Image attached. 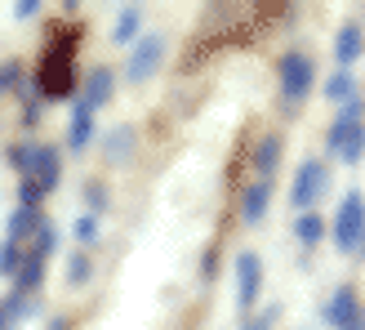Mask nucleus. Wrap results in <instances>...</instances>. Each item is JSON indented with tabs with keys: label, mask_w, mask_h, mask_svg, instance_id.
<instances>
[{
	"label": "nucleus",
	"mask_w": 365,
	"mask_h": 330,
	"mask_svg": "<svg viewBox=\"0 0 365 330\" xmlns=\"http://www.w3.org/2000/svg\"><path fill=\"white\" fill-rule=\"evenodd\" d=\"M71 232H76L81 250H85V246H94V241H98V214H89V210H85L76 224H71Z\"/></svg>",
	"instance_id": "23"
},
{
	"label": "nucleus",
	"mask_w": 365,
	"mask_h": 330,
	"mask_svg": "<svg viewBox=\"0 0 365 330\" xmlns=\"http://www.w3.org/2000/svg\"><path fill=\"white\" fill-rule=\"evenodd\" d=\"M348 330H365V317H361V321H356V326H348Z\"/></svg>",
	"instance_id": "35"
},
{
	"label": "nucleus",
	"mask_w": 365,
	"mask_h": 330,
	"mask_svg": "<svg viewBox=\"0 0 365 330\" xmlns=\"http://www.w3.org/2000/svg\"><path fill=\"white\" fill-rule=\"evenodd\" d=\"M41 210H23V206H18V210H9V219H5V241H23V236H31L36 228H41Z\"/></svg>",
	"instance_id": "17"
},
{
	"label": "nucleus",
	"mask_w": 365,
	"mask_h": 330,
	"mask_svg": "<svg viewBox=\"0 0 365 330\" xmlns=\"http://www.w3.org/2000/svg\"><path fill=\"white\" fill-rule=\"evenodd\" d=\"M89 277H94V259H89L85 250L71 254V264H67V286H85Z\"/></svg>",
	"instance_id": "21"
},
{
	"label": "nucleus",
	"mask_w": 365,
	"mask_h": 330,
	"mask_svg": "<svg viewBox=\"0 0 365 330\" xmlns=\"http://www.w3.org/2000/svg\"><path fill=\"white\" fill-rule=\"evenodd\" d=\"M277 313H281V308H277V304H272V308H267V313H263V317H250V321H245L241 330H272V321H277Z\"/></svg>",
	"instance_id": "27"
},
{
	"label": "nucleus",
	"mask_w": 365,
	"mask_h": 330,
	"mask_svg": "<svg viewBox=\"0 0 365 330\" xmlns=\"http://www.w3.org/2000/svg\"><path fill=\"white\" fill-rule=\"evenodd\" d=\"M138 27H143V9L138 5H125L120 18H116V27H112V41L116 45H130L134 36H138Z\"/></svg>",
	"instance_id": "19"
},
{
	"label": "nucleus",
	"mask_w": 365,
	"mask_h": 330,
	"mask_svg": "<svg viewBox=\"0 0 365 330\" xmlns=\"http://www.w3.org/2000/svg\"><path fill=\"white\" fill-rule=\"evenodd\" d=\"M361 224H365V196H361V192H348V196L339 201L334 224H330V236H334V246H339L343 254H352V250H356Z\"/></svg>",
	"instance_id": "4"
},
{
	"label": "nucleus",
	"mask_w": 365,
	"mask_h": 330,
	"mask_svg": "<svg viewBox=\"0 0 365 330\" xmlns=\"http://www.w3.org/2000/svg\"><path fill=\"white\" fill-rule=\"evenodd\" d=\"M18 268H23V250L14 241H0V277H14Z\"/></svg>",
	"instance_id": "24"
},
{
	"label": "nucleus",
	"mask_w": 365,
	"mask_h": 330,
	"mask_svg": "<svg viewBox=\"0 0 365 330\" xmlns=\"http://www.w3.org/2000/svg\"><path fill=\"white\" fill-rule=\"evenodd\" d=\"M112 89H116V71H112V67H94V71L85 76V99H81V107L98 112V107L112 99Z\"/></svg>",
	"instance_id": "12"
},
{
	"label": "nucleus",
	"mask_w": 365,
	"mask_h": 330,
	"mask_svg": "<svg viewBox=\"0 0 365 330\" xmlns=\"http://www.w3.org/2000/svg\"><path fill=\"white\" fill-rule=\"evenodd\" d=\"M23 121H27V125H36V121H41V103H36V99L23 107Z\"/></svg>",
	"instance_id": "32"
},
{
	"label": "nucleus",
	"mask_w": 365,
	"mask_h": 330,
	"mask_svg": "<svg viewBox=\"0 0 365 330\" xmlns=\"http://www.w3.org/2000/svg\"><path fill=\"white\" fill-rule=\"evenodd\" d=\"M277 71H281V99H285L289 112H294V107L312 94L317 63H312V54H303V49H285L281 63H277Z\"/></svg>",
	"instance_id": "2"
},
{
	"label": "nucleus",
	"mask_w": 365,
	"mask_h": 330,
	"mask_svg": "<svg viewBox=\"0 0 365 330\" xmlns=\"http://www.w3.org/2000/svg\"><path fill=\"white\" fill-rule=\"evenodd\" d=\"M259 290H263V259H259V250H241L236 254V304L254 308Z\"/></svg>",
	"instance_id": "8"
},
{
	"label": "nucleus",
	"mask_w": 365,
	"mask_h": 330,
	"mask_svg": "<svg viewBox=\"0 0 365 330\" xmlns=\"http://www.w3.org/2000/svg\"><path fill=\"white\" fill-rule=\"evenodd\" d=\"M160 63H165V36H160V31H148V36H138L125 76H130L134 85H143L148 76H156V71H160Z\"/></svg>",
	"instance_id": "6"
},
{
	"label": "nucleus",
	"mask_w": 365,
	"mask_h": 330,
	"mask_svg": "<svg viewBox=\"0 0 365 330\" xmlns=\"http://www.w3.org/2000/svg\"><path fill=\"white\" fill-rule=\"evenodd\" d=\"M76 49H81V27L63 18L49 27V41L36 63V94L41 99H67L76 89Z\"/></svg>",
	"instance_id": "1"
},
{
	"label": "nucleus",
	"mask_w": 365,
	"mask_h": 330,
	"mask_svg": "<svg viewBox=\"0 0 365 330\" xmlns=\"http://www.w3.org/2000/svg\"><path fill=\"white\" fill-rule=\"evenodd\" d=\"M0 89H23V67L18 63H0Z\"/></svg>",
	"instance_id": "26"
},
{
	"label": "nucleus",
	"mask_w": 365,
	"mask_h": 330,
	"mask_svg": "<svg viewBox=\"0 0 365 330\" xmlns=\"http://www.w3.org/2000/svg\"><path fill=\"white\" fill-rule=\"evenodd\" d=\"M294 236H299L303 246H317L321 236H325V219H321L317 210H307V214H299V219H294Z\"/></svg>",
	"instance_id": "20"
},
{
	"label": "nucleus",
	"mask_w": 365,
	"mask_h": 330,
	"mask_svg": "<svg viewBox=\"0 0 365 330\" xmlns=\"http://www.w3.org/2000/svg\"><path fill=\"white\" fill-rule=\"evenodd\" d=\"M58 174H63V161L49 143H31L27 148V165H23V183H31L41 196H49L58 188Z\"/></svg>",
	"instance_id": "3"
},
{
	"label": "nucleus",
	"mask_w": 365,
	"mask_h": 330,
	"mask_svg": "<svg viewBox=\"0 0 365 330\" xmlns=\"http://www.w3.org/2000/svg\"><path fill=\"white\" fill-rule=\"evenodd\" d=\"M272 206V183L267 179H250L241 192V224H263Z\"/></svg>",
	"instance_id": "10"
},
{
	"label": "nucleus",
	"mask_w": 365,
	"mask_h": 330,
	"mask_svg": "<svg viewBox=\"0 0 365 330\" xmlns=\"http://www.w3.org/2000/svg\"><path fill=\"white\" fill-rule=\"evenodd\" d=\"M89 143H94V112L76 103V112H71V125H67V148L81 156Z\"/></svg>",
	"instance_id": "16"
},
{
	"label": "nucleus",
	"mask_w": 365,
	"mask_h": 330,
	"mask_svg": "<svg viewBox=\"0 0 365 330\" xmlns=\"http://www.w3.org/2000/svg\"><path fill=\"white\" fill-rule=\"evenodd\" d=\"M45 264L49 259H41V254H23V268L14 272V299H27L31 290L45 281Z\"/></svg>",
	"instance_id": "15"
},
{
	"label": "nucleus",
	"mask_w": 365,
	"mask_h": 330,
	"mask_svg": "<svg viewBox=\"0 0 365 330\" xmlns=\"http://www.w3.org/2000/svg\"><path fill=\"white\" fill-rule=\"evenodd\" d=\"M36 9H41V0H18V9H14V14H18V18H31Z\"/></svg>",
	"instance_id": "31"
},
{
	"label": "nucleus",
	"mask_w": 365,
	"mask_h": 330,
	"mask_svg": "<svg viewBox=\"0 0 365 330\" xmlns=\"http://www.w3.org/2000/svg\"><path fill=\"white\" fill-rule=\"evenodd\" d=\"M281 134H263L259 139V148H254V179H267L272 183V174H277V165H281Z\"/></svg>",
	"instance_id": "14"
},
{
	"label": "nucleus",
	"mask_w": 365,
	"mask_h": 330,
	"mask_svg": "<svg viewBox=\"0 0 365 330\" xmlns=\"http://www.w3.org/2000/svg\"><path fill=\"white\" fill-rule=\"evenodd\" d=\"M321 317H325V326H334V330H348V326H356L365 313H361V299H356V290L352 286H339L330 299H325V308H321Z\"/></svg>",
	"instance_id": "9"
},
{
	"label": "nucleus",
	"mask_w": 365,
	"mask_h": 330,
	"mask_svg": "<svg viewBox=\"0 0 365 330\" xmlns=\"http://www.w3.org/2000/svg\"><path fill=\"white\" fill-rule=\"evenodd\" d=\"M85 201H89V214L107 210V188H103L98 179H89V183H85Z\"/></svg>",
	"instance_id": "25"
},
{
	"label": "nucleus",
	"mask_w": 365,
	"mask_h": 330,
	"mask_svg": "<svg viewBox=\"0 0 365 330\" xmlns=\"http://www.w3.org/2000/svg\"><path fill=\"white\" fill-rule=\"evenodd\" d=\"M348 99H356V76H352V71H334V76L330 81H325V103H348Z\"/></svg>",
	"instance_id": "18"
},
{
	"label": "nucleus",
	"mask_w": 365,
	"mask_h": 330,
	"mask_svg": "<svg viewBox=\"0 0 365 330\" xmlns=\"http://www.w3.org/2000/svg\"><path fill=\"white\" fill-rule=\"evenodd\" d=\"M18 313H23V299H14V304H0V330H9Z\"/></svg>",
	"instance_id": "28"
},
{
	"label": "nucleus",
	"mask_w": 365,
	"mask_h": 330,
	"mask_svg": "<svg viewBox=\"0 0 365 330\" xmlns=\"http://www.w3.org/2000/svg\"><path fill=\"white\" fill-rule=\"evenodd\" d=\"M27 148H31V143H14V148H9V165L18 174H23V165H27Z\"/></svg>",
	"instance_id": "29"
},
{
	"label": "nucleus",
	"mask_w": 365,
	"mask_h": 330,
	"mask_svg": "<svg viewBox=\"0 0 365 330\" xmlns=\"http://www.w3.org/2000/svg\"><path fill=\"white\" fill-rule=\"evenodd\" d=\"M214 272H218V250H205V259H200V277H214Z\"/></svg>",
	"instance_id": "30"
},
{
	"label": "nucleus",
	"mask_w": 365,
	"mask_h": 330,
	"mask_svg": "<svg viewBox=\"0 0 365 330\" xmlns=\"http://www.w3.org/2000/svg\"><path fill=\"white\" fill-rule=\"evenodd\" d=\"M334 54H339L343 71H348L361 54H365V27H361V23H343V27H339V41H334Z\"/></svg>",
	"instance_id": "13"
},
{
	"label": "nucleus",
	"mask_w": 365,
	"mask_h": 330,
	"mask_svg": "<svg viewBox=\"0 0 365 330\" xmlns=\"http://www.w3.org/2000/svg\"><path fill=\"white\" fill-rule=\"evenodd\" d=\"M352 254H365V224H361V236H356V250Z\"/></svg>",
	"instance_id": "33"
},
{
	"label": "nucleus",
	"mask_w": 365,
	"mask_h": 330,
	"mask_svg": "<svg viewBox=\"0 0 365 330\" xmlns=\"http://www.w3.org/2000/svg\"><path fill=\"white\" fill-rule=\"evenodd\" d=\"M49 330H67V317H53V321H49Z\"/></svg>",
	"instance_id": "34"
},
{
	"label": "nucleus",
	"mask_w": 365,
	"mask_h": 330,
	"mask_svg": "<svg viewBox=\"0 0 365 330\" xmlns=\"http://www.w3.org/2000/svg\"><path fill=\"white\" fill-rule=\"evenodd\" d=\"M31 236H36V250H31V254H41V259H49V254H53V246H58V228H53L49 219H41V228H36Z\"/></svg>",
	"instance_id": "22"
},
{
	"label": "nucleus",
	"mask_w": 365,
	"mask_h": 330,
	"mask_svg": "<svg viewBox=\"0 0 365 330\" xmlns=\"http://www.w3.org/2000/svg\"><path fill=\"white\" fill-rule=\"evenodd\" d=\"M325 188H330V170H325V161H317V156L303 161L299 174H294V188H289V206H294L299 214H307Z\"/></svg>",
	"instance_id": "5"
},
{
	"label": "nucleus",
	"mask_w": 365,
	"mask_h": 330,
	"mask_svg": "<svg viewBox=\"0 0 365 330\" xmlns=\"http://www.w3.org/2000/svg\"><path fill=\"white\" fill-rule=\"evenodd\" d=\"M325 143H330V152H334L339 161L356 165V161L365 156V121H343V116H334V125H330V134H325Z\"/></svg>",
	"instance_id": "7"
},
{
	"label": "nucleus",
	"mask_w": 365,
	"mask_h": 330,
	"mask_svg": "<svg viewBox=\"0 0 365 330\" xmlns=\"http://www.w3.org/2000/svg\"><path fill=\"white\" fill-rule=\"evenodd\" d=\"M134 148H138V130H134L130 121H120L116 130L103 139V156L112 161V165H130L134 161Z\"/></svg>",
	"instance_id": "11"
}]
</instances>
